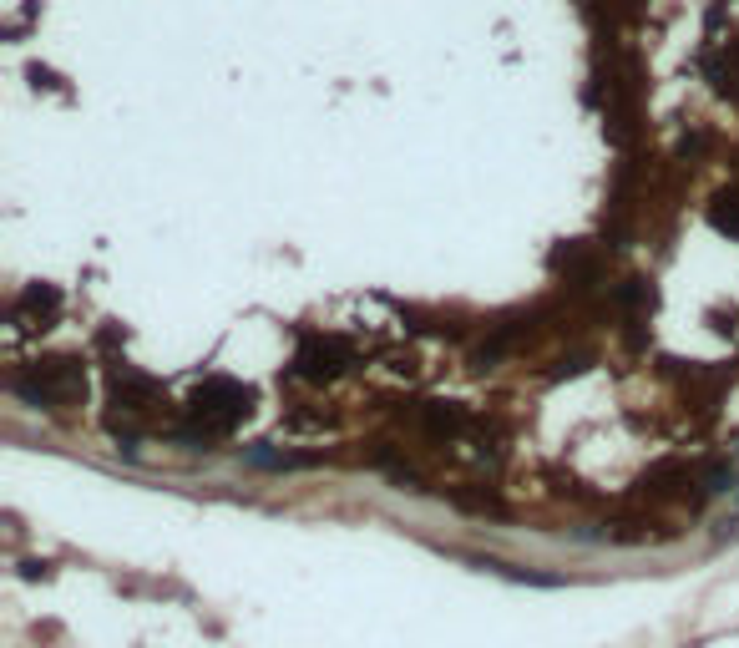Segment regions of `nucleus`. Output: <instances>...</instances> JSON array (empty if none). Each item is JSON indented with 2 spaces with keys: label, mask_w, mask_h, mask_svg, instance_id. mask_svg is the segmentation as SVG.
<instances>
[{
  "label": "nucleus",
  "mask_w": 739,
  "mask_h": 648,
  "mask_svg": "<svg viewBox=\"0 0 739 648\" xmlns=\"http://www.w3.org/2000/svg\"><path fill=\"white\" fill-rule=\"evenodd\" d=\"M254 411V390L249 385H238V380H203L193 395H188V416H193V426L188 431H178V441H193V446H208L213 436H223V431H233L243 416Z\"/></svg>",
  "instance_id": "obj_1"
},
{
  "label": "nucleus",
  "mask_w": 739,
  "mask_h": 648,
  "mask_svg": "<svg viewBox=\"0 0 739 648\" xmlns=\"http://www.w3.org/2000/svg\"><path fill=\"white\" fill-rule=\"evenodd\" d=\"M16 395L56 411V405H71L87 395V370H81V360H36L16 375Z\"/></svg>",
  "instance_id": "obj_2"
},
{
  "label": "nucleus",
  "mask_w": 739,
  "mask_h": 648,
  "mask_svg": "<svg viewBox=\"0 0 739 648\" xmlns=\"http://www.w3.org/2000/svg\"><path fill=\"white\" fill-rule=\"evenodd\" d=\"M340 365H345V345H340V340H309V345L294 355V370H299L304 380H335Z\"/></svg>",
  "instance_id": "obj_3"
},
{
  "label": "nucleus",
  "mask_w": 739,
  "mask_h": 648,
  "mask_svg": "<svg viewBox=\"0 0 739 648\" xmlns=\"http://www.w3.org/2000/svg\"><path fill=\"white\" fill-rule=\"evenodd\" d=\"M56 309H61L56 284H31V289L16 299V324H21V330H46V324L56 319Z\"/></svg>",
  "instance_id": "obj_4"
},
{
  "label": "nucleus",
  "mask_w": 739,
  "mask_h": 648,
  "mask_svg": "<svg viewBox=\"0 0 739 648\" xmlns=\"http://www.w3.org/2000/svg\"><path fill=\"white\" fill-rule=\"evenodd\" d=\"M112 400L122 405V411H147V405L157 400V385L137 370H117L112 375Z\"/></svg>",
  "instance_id": "obj_5"
},
{
  "label": "nucleus",
  "mask_w": 739,
  "mask_h": 648,
  "mask_svg": "<svg viewBox=\"0 0 739 648\" xmlns=\"http://www.w3.org/2000/svg\"><path fill=\"white\" fill-rule=\"evenodd\" d=\"M421 426L431 436H456L466 426V416H461V405H451V400H431L426 411H421Z\"/></svg>",
  "instance_id": "obj_6"
},
{
  "label": "nucleus",
  "mask_w": 739,
  "mask_h": 648,
  "mask_svg": "<svg viewBox=\"0 0 739 648\" xmlns=\"http://www.w3.org/2000/svg\"><path fill=\"white\" fill-rule=\"evenodd\" d=\"M709 223H714L719 233L739 238V193H719V198L709 203Z\"/></svg>",
  "instance_id": "obj_7"
},
{
  "label": "nucleus",
  "mask_w": 739,
  "mask_h": 648,
  "mask_svg": "<svg viewBox=\"0 0 739 648\" xmlns=\"http://www.w3.org/2000/svg\"><path fill=\"white\" fill-rule=\"evenodd\" d=\"M21 573H26V578H51V562H26Z\"/></svg>",
  "instance_id": "obj_8"
}]
</instances>
